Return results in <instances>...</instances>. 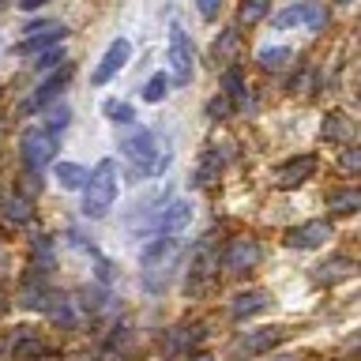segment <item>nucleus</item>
<instances>
[{"label": "nucleus", "instance_id": "423d86ee", "mask_svg": "<svg viewBox=\"0 0 361 361\" xmlns=\"http://www.w3.org/2000/svg\"><path fill=\"white\" fill-rule=\"evenodd\" d=\"M169 68H173V79L177 83H188L192 79V68H196V53H192V38L188 30L173 23L169 27Z\"/></svg>", "mask_w": 361, "mask_h": 361}, {"label": "nucleus", "instance_id": "f03ea898", "mask_svg": "<svg viewBox=\"0 0 361 361\" xmlns=\"http://www.w3.org/2000/svg\"><path fill=\"white\" fill-rule=\"evenodd\" d=\"M121 151L135 166L140 177H158L169 166V143L158 132H151V128H132L121 140Z\"/></svg>", "mask_w": 361, "mask_h": 361}, {"label": "nucleus", "instance_id": "7ed1b4c3", "mask_svg": "<svg viewBox=\"0 0 361 361\" xmlns=\"http://www.w3.org/2000/svg\"><path fill=\"white\" fill-rule=\"evenodd\" d=\"M113 200H117V162H113V158H102L94 166V173H87L83 214L87 219H106L113 211Z\"/></svg>", "mask_w": 361, "mask_h": 361}, {"label": "nucleus", "instance_id": "412c9836", "mask_svg": "<svg viewBox=\"0 0 361 361\" xmlns=\"http://www.w3.org/2000/svg\"><path fill=\"white\" fill-rule=\"evenodd\" d=\"M357 207H361V196L354 188H338L327 196V211H335V214H354Z\"/></svg>", "mask_w": 361, "mask_h": 361}, {"label": "nucleus", "instance_id": "20e7f679", "mask_svg": "<svg viewBox=\"0 0 361 361\" xmlns=\"http://www.w3.org/2000/svg\"><path fill=\"white\" fill-rule=\"evenodd\" d=\"M290 335V327H256V331H241L230 343V357H256L267 354L271 346H279Z\"/></svg>", "mask_w": 361, "mask_h": 361}, {"label": "nucleus", "instance_id": "4468645a", "mask_svg": "<svg viewBox=\"0 0 361 361\" xmlns=\"http://www.w3.org/2000/svg\"><path fill=\"white\" fill-rule=\"evenodd\" d=\"M324 241H331V222H324V219L305 222V226H298V230L286 233V245L290 248H316V245H324Z\"/></svg>", "mask_w": 361, "mask_h": 361}, {"label": "nucleus", "instance_id": "39448f33", "mask_svg": "<svg viewBox=\"0 0 361 361\" xmlns=\"http://www.w3.org/2000/svg\"><path fill=\"white\" fill-rule=\"evenodd\" d=\"M259 256H264V252H259V245L248 233L230 237L226 248H222V271H230V275H248V271H256Z\"/></svg>", "mask_w": 361, "mask_h": 361}, {"label": "nucleus", "instance_id": "a211bd4d", "mask_svg": "<svg viewBox=\"0 0 361 361\" xmlns=\"http://www.w3.org/2000/svg\"><path fill=\"white\" fill-rule=\"evenodd\" d=\"M357 264L350 256H338V259H327V264L316 267V282H338V279H346V275H354Z\"/></svg>", "mask_w": 361, "mask_h": 361}, {"label": "nucleus", "instance_id": "bb28decb", "mask_svg": "<svg viewBox=\"0 0 361 361\" xmlns=\"http://www.w3.org/2000/svg\"><path fill=\"white\" fill-rule=\"evenodd\" d=\"M56 180H61L64 188H83L87 185V169L75 166V162H61L56 166Z\"/></svg>", "mask_w": 361, "mask_h": 361}, {"label": "nucleus", "instance_id": "4c0bfd02", "mask_svg": "<svg viewBox=\"0 0 361 361\" xmlns=\"http://www.w3.org/2000/svg\"><path fill=\"white\" fill-rule=\"evenodd\" d=\"M338 4H350V0H338Z\"/></svg>", "mask_w": 361, "mask_h": 361}, {"label": "nucleus", "instance_id": "f704fd0d", "mask_svg": "<svg viewBox=\"0 0 361 361\" xmlns=\"http://www.w3.org/2000/svg\"><path fill=\"white\" fill-rule=\"evenodd\" d=\"M196 8H200V16H203V19H211L214 11L222 8V0H196Z\"/></svg>", "mask_w": 361, "mask_h": 361}, {"label": "nucleus", "instance_id": "9d476101", "mask_svg": "<svg viewBox=\"0 0 361 361\" xmlns=\"http://www.w3.org/2000/svg\"><path fill=\"white\" fill-rule=\"evenodd\" d=\"M203 327H207V324H200V320L169 327V331H166V343H162V350H166L169 357H177V354H188L192 346H200V343H203V335H207Z\"/></svg>", "mask_w": 361, "mask_h": 361}, {"label": "nucleus", "instance_id": "c85d7f7f", "mask_svg": "<svg viewBox=\"0 0 361 361\" xmlns=\"http://www.w3.org/2000/svg\"><path fill=\"white\" fill-rule=\"evenodd\" d=\"M166 87H169L166 75H151V79L143 83V102H162V98H166Z\"/></svg>", "mask_w": 361, "mask_h": 361}, {"label": "nucleus", "instance_id": "1a4fd4ad", "mask_svg": "<svg viewBox=\"0 0 361 361\" xmlns=\"http://www.w3.org/2000/svg\"><path fill=\"white\" fill-rule=\"evenodd\" d=\"M53 151H56V140H53L49 132L34 128V132L23 135V162H27L30 173H38V169L53 158Z\"/></svg>", "mask_w": 361, "mask_h": 361}, {"label": "nucleus", "instance_id": "f257e3e1", "mask_svg": "<svg viewBox=\"0 0 361 361\" xmlns=\"http://www.w3.org/2000/svg\"><path fill=\"white\" fill-rule=\"evenodd\" d=\"M180 259H185V245H180V241H173V237H158V241H151V245L143 248V256H140L143 290L162 293L169 282L177 279Z\"/></svg>", "mask_w": 361, "mask_h": 361}, {"label": "nucleus", "instance_id": "72a5a7b5", "mask_svg": "<svg viewBox=\"0 0 361 361\" xmlns=\"http://www.w3.org/2000/svg\"><path fill=\"white\" fill-rule=\"evenodd\" d=\"M226 113H230V102H226V98L207 102V117H226Z\"/></svg>", "mask_w": 361, "mask_h": 361}, {"label": "nucleus", "instance_id": "c756f323", "mask_svg": "<svg viewBox=\"0 0 361 361\" xmlns=\"http://www.w3.org/2000/svg\"><path fill=\"white\" fill-rule=\"evenodd\" d=\"M68 117H72V109H68V106L53 109V117H49V135H53V140H56V135H61V132L68 128Z\"/></svg>", "mask_w": 361, "mask_h": 361}, {"label": "nucleus", "instance_id": "7c9ffc66", "mask_svg": "<svg viewBox=\"0 0 361 361\" xmlns=\"http://www.w3.org/2000/svg\"><path fill=\"white\" fill-rule=\"evenodd\" d=\"M61 61H64L61 49H45L38 61H34V68H38V72H49V68H61Z\"/></svg>", "mask_w": 361, "mask_h": 361}, {"label": "nucleus", "instance_id": "6ab92c4d", "mask_svg": "<svg viewBox=\"0 0 361 361\" xmlns=\"http://www.w3.org/2000/svg\"><path fill=\"white\" fill-rule=\"evenodd\" d=\"M0 214H4L8 222H16V226H23V222H30V200L27 196H0Z\"/></svg>", "mask_w": 361, "mask_h": 361}, {"label": "nucleus", "instance_id": "aec40b11", "mask_svg": "<svg viewBox=\"0 0 361 361\" xmlns=\"http://www.w3.org/2000/svg\"><path fill=\"white\" fill-rule=\"evenodd\" d=\"M219 169H222V154L214 151V147H207V154L200 158L196 173H192V185H211V180L219 177Z\"/></svg>", "mask_w": 361, "mask_h": 361}, {"label": "nucleus", "instance_id": "6e6552de", "mask_svg": "<svg viewBox=\"0 0 361 361\" xmlns=\"http://www.w3.org/2000/svg\"><path fill=\"white\" fill-rule=\"evenodd\" d=\"M188 222H192V203H188V200H169L166 211L158 214L154 222H147V233L154 230L158 237H177Z\"/></svg>", "mask_w": 361, "mask_h": 361}, {"label": "nucleus", "instance_id": "f8f14e48", "mask_svg": "<svg viewBox=\"0 0 361 361\" xmlns=\"http://www.w3.org/2000/svg\"><path fill=\"white\" fill-rule=\"evenodd\" d=\"M128 56H132V45L124 42V38L109 42V49H106V56H102V64L94 68V75H90V83H94V87L109 83V79L117 75V72H121L124 64H128Z\"/></svg>", "mask_w": 361, "mask_h": 361}, {"label": "nucleus", "instance_id": "cd10ccee", "mask_svg": "<svg viewBox=\"0 0 361 361\" xmlns=\"http://www.w3.org/2000/svg\"><path fill=\"white\" fill-rule=\"evenodd\" d=\"M16 350H11V354H16L19 361L23 357H27V354H38V350H42V343H38V335H30V331H23V327H19V331H16Z\"/></svg>", "mask_w": 361, "mask_h": 361}, {"label": "nucleus", "instance_id": "4be33fe9", "mask_svg": "<svg viewBox=\"0 0 361 361\" xmlns=\"http://www.w3.org/2000/svg\"><path fill=\"white\" fill-rule=\"evenodd\" d=\"M241 53V30H222L214 42V61H233Z\"/></svg>", "mask_w": 361, "mask_h": 361}, {"label": "nucleus", "instance_id": "58836bf2", "mask_svg": "<svg viewBox=\"0 0 361 361\" xmlns=\"http://www.w3.org/2000/svg\"><path fill=\"white\" fill-rule=\"evenodd\" d=\"M0 309H4V298H0Z\"/></svg>", "mask_w": 361, "mask_h": 361}, {"label": "nucleus", "instance_id": "dca6fc26", "mask_svg": "<svg viewBox=\"0 0 361 361\" xmlns=\"http://www.w3.org/2000/svg\"><path fill=\"white\" fill-rule=\"evenodd\" d=\"M211 267H214V245H211V237H203V241L196 245V252H192V264H188L192 290H196L203 279H211Z\"/></svg>", "mask_w": 361, "mask_h": 361}, {"label": "nucleus", "instance_id": "c9c22d12", "mask_svg": "<svg viewBox=\"0 0 361 361\" xmlns=\"http://www.w3.org/2000/svg\"><path fill=\"white\" fill-rule=\"evenodd\" d=\"M45 4H49V0H19L23 11H34V8H45Z\"/></svg>", "mask_w": 361, "mask_h": 361}, {"label": "nucleus", "instance_id": "473e14b6", "mask_svg": "<svg viewBox=\"0 0 361 361\" xmlns=\"http://www.w3.org/2000/svg\"><path fill=\"white\" fill-rule=\"evenodd\" d=\"M338 162H343V169H346V173H354V169L361 166V151H357V147H346Z\"/></svg>", "mask_w": 361, "mask_h": 361}, {"label": "nucleus", "instance_id": "0eeeda50", "mask_svg": "<svg viewBox=\"0 0 361 361\" xmlns=\"http://www.w3.org/2000/svg\"><path fill=\"white\" fill-rule=\"evenodd\" d=\"M327 19V11L320 4H312V0H301V4H290L286 11H279L275 16V27L279 30H290V27H301V30H320Z\"/></svg>", "mask_w": 361, "mask_h": 361}, {"label": "nucleus", "instance_id": "2eb2a0df", "mask_svg": "<svg viewBox=\"0 0 361 361\" xmlns=\"http://www.w3.org/2000/svg\"><path fill=\"white\" fill-rule=\"evenodd\" d=\"M264 309H271V293L267 290H245V293H237L233 305H230V312L237 316V320H248V316H259Z\"/></svg>", "mask_w": 361, "mask_h": 361}, {"label": "nucleus", "instance_id": "f3484780", "mask_svg": "<svg viewBox=\"0 0 361 361\" xmlns=\"http://www.w3.org/2000/svg\"><path fill=\"white\" fill-rule=\"evenodd\" d=\"M68 75H72V64H64L61 68V72H56V75H49V79H45V83L38 87V94H34V98H27V102H23V113H30V109H42L45 106V102H49L53 94H56V90H61L64 83H68Z\"/></svg>", "mask_w": 361, "mask_h": 361}, {"label": "nucleus", "instance_id": "ddd939ff", "mask_svg": "<svg viewBox=\"0 0 361 361\" xmlns=\"http://www.w3.org/2000/svg\"><path fill=\"white\" fill-rule=\"evenodd\" d=\"M312 169H316V158L312 154H298V158H290V162H282L275 169V185L279 188H301L305 180L312 177Z\"/></svg>", "mask_w": 361, "mask_h": 361}, {"label": "nucleus", "instance_id": "b1692460", "mask_svg": "<svg viewBox=\"0 0 361 361\" xmlns=\"http://www.w3.org/2000/svg\"><path fill=\"white\" fill-rule=\"evenodd\" d=\"M293 61V53L286 49V45H275V49H259V68H267V72H282V68H286Z\"/></svg>", "mask_w": 361, "mask_h": 361}, {"label": "nucleus", "instance_id": "393cba45", "mask_svg": "<svg viewBox=\"0 0 361 361\" xmlns=\"http://www.w3.org/2000/svg\"><path fill=\"white\" fill-rule=\"evenodd\" d=\"M324 135L327 140H354V124H350L343 113H327L324 117Z\"/></svg>", "mask_w": 361, "mask_h": 361}, {"label": "nucleus", "instance_id": "a878e982", "mask_svg": "<svg viewBox=\"0 0 361 361\" xmlns=\"http://www.w3.org/2000/svg\"><path fill=\"white\" fill-rule=\"evenodd\" d=\"M271 11V0H245L241 11H237V27H252Z\"/></svg>", "mask_w": 361, "mask_h": 361}, {"label": "nucleus", "instance_id": "2f4dec72", "mask_svg": "<svg viewBox=\"0 0 361 361\" xmlns=\"http://www.w3.org/2000/svg\"><path fill=\"white\" fill-rule=\"evenodd\" d=\"M106 113H109V117H117V124L132 121V106H124V102H106Z\"/></svg>", "mask_w": 361, "mask_h": 361}, {"label": "nucleus", "instance_id": "5701e85b", "mask_svg": "<svg viewBox=\"0 0 361 361\" xmlns=\"http://www.w3.org/2000/svg\"><path fill=\"white\" fill-rule=\"evenodd\" d=\"M222 98L226 102H241L245 98V75H241V68H226V72H222Z\"/></svg>", "mask_w": 361, "mask_h": 361}, {"label": "nucleus", "instance_id": "9b49d317", "mask_svg": "<svg viewBox=\"0 0 361 361\" xmlns=\"http://www.w3.org/2000/svg\"><path fill=\"white\" fill-rule=\"evenodd\" d=\"M64 38H68V30L61 23H34L27 30V38H23V45H19V53H45V49H53V45H61Z\"/></svg>", "mask_w": 361, "mask_h": 361}, {"label": "nucleus", "instance_id": "e433bc0d", "mask_svg": "<svg viewBox=\"0 0 361 361\" xmlns=\"http://www.w3.org/2000/svg\"><path fill=\"white\" fill-rule=\"evenodd\" d=\"M188 361H211V357H188Z\"/></svg>", "mask_w": 361, "mask_h": 361}]
</instances>
